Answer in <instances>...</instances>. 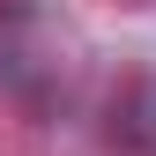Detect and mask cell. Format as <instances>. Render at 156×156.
Masks as SVG:
<instances>
[{"label":"cell","instance_id":"obj_1","mask_svg":"<svg viewBox=\"0 0 156 156\" xmlns=\"http://www.w3.org/2000/svg\"><path fill=\"white\" fill-rule=\"evenodd\" d=\"M104 141L119 156H156V74H119L104 97Z\"/></svg>","mask_w":156,"mask_h":156},{"label":"cell","instance_id":"obj_2","mask_svg":"<svg viewBox=\"0 0 156 156\" xmlns=\"http://www.w3.org/2000/svg\"><path fill=\"white\" fill-rule=\"evenodd\" d=\"M149 8H156V0H149Z\"/></svg>","mask_w":156,"mask_h":156}]
</instances>
